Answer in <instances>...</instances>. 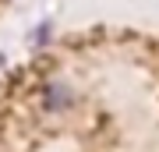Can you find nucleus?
<instances>
[{"instance_id":"1","label":"nucleus","mask_w":159,"mask_h":152,"mask_svg":"<svg viewBox=\"0 0 159 152\" xmlns=\"http://www.w3.org/2000/svg\"><path fill=\"white\" fill-rule=\"evenodd\" d=\"M46 110H60V106H67V103L74 99L71 96V89H67V85H64V81H50V85H46Z\"/></svg>"}]
</instances>
